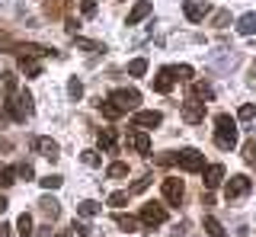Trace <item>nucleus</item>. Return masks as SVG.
<instances>
[{
  "instance_id": "obj_1",
  "label": "nucleus",
  "mask_w": 256,
  "mask_h": 237,
  "mask_svg": "<svg viewBox=\"0 0 256 237\" xmlns=\"http://www.w3.org/2000/svg\"><path fill=\"white\" fill-rule=\"evenodd\" d=\"M214 144H218L221 151H234L237 148V122L228 112H221L214 118Z\"/></svg>"
},
{
  "instance_id": "obj_2",
  "label": "nucleus",
  "mask_w": 256,
  "mask_h": 237,
  "mask_svg": "<svg viewBox=\"0 0 256 237\" xmlns=\"http://www.w3.org/2000/svg\"><path fill=\"white\" fill-rule=\"evenodd\" d=\"M6 116L13 118V122H26L32 116V93L29 90H16L10 102H6Z\"/></svg>"
},
{
  "instance_id": "obj_3",
  "label": "nucleus",
  "mask_w": 256,
  "mask_h": 237,
  "mask_svg": "<svg viewBox=\"0 0 256 237\" xmlns=\"http://www.w3.org/2000/svg\"><path fill=\"white\" fill-rule=\"evenodd\" d=\"M109 100L116 102L122 112H128V109H138V102H141V93L134 90V86H122V90H112L109 93Z\"/></svg>"
},
{
  "instance_id": "obj_4",
  "label": "nucleus",
  "mask_w": 256,
  "mask_h": 237,
  "mask_svg": "<svg viewBox=\"0 0 256 237\" xmlns=\"http://www.w3.org/2000/svg\"><path fill=\"white\" fill-rule=\"evenodd\" d=\"M250 189H253V180L246 176V173H237V176L228 180V186H224V196H228V202H230V199H244Z\"/></svg>"
},
{
  "instance_id": "obj_5",
  "label": "nucleus",
  "mask_w": 256,
  "mask_h": 237,
  "mask_svg": "<svg viewBox=\"0 0 256 237\" xmlns=\"http://www.w3.org/2000/svg\"><path fill=\"white\" fill-rule=\"evenodd\" d=\"M176 164H180L186 173H198V170H205V157L196 151V148H182L180 154H176Z\"/></svg>"
},
{
  "instance_id": "obj_6",
  "label": "nucleus",
  "mask_w": 256,
  "mask_h": 237,
  "mask_svg": "<svg viewBox=\"0 0 256 237\" xmlns=\"http://www.w3.org/2000/svg\"><path fill=\"white\" fill-rule=\"evenodd\" d=\"M164 221H166V208H164V205L148 202L141 208V228H157V224H164Z\"/></svg>"
},
{
  "instance_id": "obj_7",
  "label": "nucleus",
  "mask_w": 256,
  "mask_h": 237,
  "mask_svg": "<svg viewBox=\"0 0 256 237\" xmlns=\"http://www.w3.org/2000/svg\"><path fill=\"white\" fill-rule=\"evenodd\" d=\"M160 189H164V199L170 202V205H180L182 196H186V186H182V180H176V176H166Z\"/></svg>"
},
{
  "instance_id": "obj_8",
  "label": "nucleus",
  "mask_w": 256,
  "mask_h": 237,
  "mask_svg": "<svg viewBox=\"0 0 256 237\" xmlns=\"http://www.w3.org/2000/svg\"><path fill=\"white\" fill-rule=\"evenodd\" d=\"M29 148H32L36 154L48 157V160H58V141H52V138H42V135H36V138H29Z\"/></svg>"
},
{
  "instance_id": "obj_9",
  "label": "nucleus",
  "mask_w": 256,
  "mask_h": 237,
  "mask_svg": "<svg viewBox=\"0 0 256 237\" xmlns=\"http://www.w3.org/2000/svg\"><path fill=\"white\" fill-rule=\"evenodd\" d=\"M160 122H164V116H160L157 109H141V112H134V118H132L134 128H157Z\"/></svg>"
},
{
  "instance_id": "obj_10",
  "label": "nucleus",
  "mask_w": 256,
  "mask_h": 237,
  "mask_svg": "<svg viewBox=\"0 0 256 237\" xmlns=\"http://www.w3.org/2000/svg\"><path fill=\"white\" fill-rule=\"evenodd\" d=\"M202 118H205V102H198V100H186V102H182V122L198 125Z\"/></svg>"
},
{
  "instance_id": "obj_11",
  "label": "nucleus",
  "mask_w": 256,
  "mask_h": 237,
  "mask_svg": "<svg viewBox=\"0 0 256 237\" xmlns=\"http://www.w3.org/2000/svg\"><path fill=\"white\" fill-rule=\"evenodd\" d=\"M182 13H186L189 22H202L208 13H212V6L202 4V0H186V4H182Z\"/></svg>"
},
{
  "instance_id": "obj_12",
  "label": "nucleus",
  "mask_w": 256,
  "mask_h": 237,
  "mask_svg": "<svg viewBox=\"0 0 256 237\" xmlns=\"http://www.w3.org/2000/svg\"><path fill=\"white\" fill-rule=\"evenodd\" d=\"M125 144L132 148L134 154H150V138H148V132H128V138H125Z\"/></svg>"
},
{
  "instance_id": "obj_13",
  "label": "nucleus",
  "mask_w": 256,
  "mask_h": 237,
  "mask_svg": "<svg viewBox=\"0 0 256 237\" xmlns=\"http://www.w3.org/2000/svg\"><path fill=\"white\" fill-rule=\"evenodd\" d=\"M150 13H154V4H150V0H138V4L132 6V13H128L125 26H138V22H141V20H148Z\"/></svg>"
},
{
  "instance_id": "obj_14",
  "label": "nucleus",
  "mask_w": 256,
  "mask_h": 237,
  "mask_svg": "<svg viewBox=\"0 0 256 237\" xmlns=\"http://www.w3.org/2000/svg\"><path fill=\"white\" fill-rule=\"evenodd\" d=\"M173 84H176L173 68H160V70H157V77L150 80V86H154L157 93H170V90H173Z\"/></svg>"
},
{
  "instance_id": "obj_15",
  "label": "nucleus",
  "mask_w": 256,
  "mask_h": 237,
  "mask_svg": "<svg viewBox=\"0 0 256 237\" xmlns=\"http://www.w3.org/2000/svg\"><path fill=\"white\" fill-rule=\"evenodd\" d=\"M38 212H42L48 221H54L61 215V202L54 199V196H42V199H38Z\"/></svg>"
},
{
  "instance_id": "obj_16",
  "label": "nucleus",
  "mask_w": 256,
  "mask_h": 237,
  "mask_svg": "<svg viewBox=\"0 0 256 237\" xmlns=\"http://www.w3.org/2000/svg\"><path fill=\"white\" fill-rule=\"evenodd\" d=\"M221 180H224V167L221 164H212V167L205 170V189H218Z\"/></svg>"
},
{
  "instance_id": "obj_17",
  "label": "nucleus",
  "mask_w": 256,
  "mask_h": 237,
  "mask_svg": "<svg viewBox=\"0 0 256 237\" xmlns=\"http://www.w3.org/2000/svg\"><path fill=\"white\" fill-rule=\"evenodd\" d=\"M16 52H20V58H45V54H52L45 48V45H36V42H29V45H16Z\"/></svg>"
},
{
  "instance_id": "obj_18",
  "label": "nucleus",
  "mask_w": 256,
  "mask_h": 237,
  "mask_svg": "<svg viewBox=\"0 0 256 237\" xmlns=\"http://www.w3.org/2000/svg\"><path fill=\"white\" fill-rule=\"evenodd\" d=\"M237 32L240 36H256V13H244L237 20Z\"/></svg>"
},
{
  "instance_id": "obj_19",
  "label": "nucleus",
  "mask_w": 256,
  "mask_h": 237,
  "mask_svg": "<svg viewBox=\"0 0 256 237\" xmlns=\"http://www.w3.org/2000/svg\"><path fill=\"white\" fill-rule=\"evenodd\" d=\"M100 212H102V205L96 202V199H84V202L77 205V215L80 218H93V215H100Z\"/></svg>"
},
{
  "instance_id": "obj_20",
  "label": "nucleus",
  "mask_w": 256,
  "mask_h": 237,
  "mask_svg": "<svg viewBox=\"0 0 256 237\" xmlns=\"http://www.w3.org/2000/svg\"><path fill=\"white\" fill-rule=\"evenodd\" d=\"M20 68L26 77H42V64H38L36 58H20Z\"/></svg>"
},
{
  "instance_id": "obj_21",
  "label": "nucleus",
  "mask_w": 256,
  "mask_h": 237,
  "mask_svg": "<svg viewBox=\"0 0 256 237\" xmlns=\"http://www.w3.org/2000/svg\"><path fill=\"white\" fill-rule=\"evenodd\" d=\"M202 224H205V231H208V237H228V231H224V228H221V221H218V218L205 215V221H202Z\"/></svg>"
},
{
  "instance_id": "obj_22",
  "label": "nucleus",
  "mask_w": 256,
  "mask_h": 237,
  "mask_svg": "<svg viewBox=\"0 0 256 237\" xmlns=\"http://www.w3.org/2000/svg\"><path fill=\"white\" fill-rule=\"evenodd\" d=\"M96 141H100L102 151H116V132H112V128H102L100 135H96Z\"/></svg>"
},
{
  "instance_id": "obj_23",
  "label": "nucleus",
  "mask_w": 256,
  "mask_h": 237,
  "mask_svg": "<svg viewBox=\"0 0 256 237\" xmlns=\"http://www.w3.org/2000/svg\"><path fill=\"white\" fill-rule=\"evenodd\" d=\"M116 224L122 228V231H141V221H138V218H132V215H122V212L116 215Z\"/></svg>"
},
{
  "instance_id": "obj_24",
  "label": "nucleus",
  "mask_w": 256,
  "mask_h": 237,
  "mask_svg": "<svg viewBox=\"0 0 256 237\" xmlns=\"http://www.w3.org/2000/svg\"><path fill=\"white\" fill-rule=\"evenodd\" d=\"M16 234H20V237H32V234H36V228H32V218L26 215V212H22L20 221H16Z\"/></svg>"
},
{
  "instance_id": "obj_25",
  "label": "nucleus",
  "mask_w": 256,
  "mask_h": 237,
  "mask_svg": "<svg viewBox=\"0 0 256 237\" xmlns=\"http://www.w3.org/2000/svg\"><path fill=\"white\" fill-rule=\"evenodd\" d=\"M106 176H109V180H122V176H128V164H122V160L109 164V167H106Z\"/></svg>"
},
{
  "instance_id": "obj_26",
  "label": "nucleus",
  "mask_w": 256,
  "mask_h": 237,
  "mask_svg": "<svg viewBox=\"0 0 256 237\" xmlns=\"http://www.w3.org/2000/svg\"><path fill=\"white\" fill-rule=\"evenodd\" d=\"M16 183V167H0V189H10Z\"/></svg>"
},
{
  "instance_id": "obj_27",
  "label": "nucleus",
  "mask_w": 256,
  "mask_h": 237,
  "mask_svg": "<svg viewBox=\"0 0 256 237\" xmlns=\"http://www.w3.org/2000/svg\"><path fill=\"white\" fill-rule=\"evenodd\" d=\"M237 61H240V58L234 54V48H230L228 54H214V64H218V68H224V70H228V68H234Z\"/></svg>"
},
{
  "instance_id": "obj_28",
  "label": "nucleus",
  "mask_w": 256,
  "mask_h": 237,
  "mask_svg": "<svg viewBox=\"0 0 256 237\" xmlns=\"http://www.w3.org/2000/svg\"><path fill=\"white\" fill-rule=\"evenodd\" d=\"M144 70H148V58H134V61H128V74H132V77H144Z\"/></svg>"
},
{
  "instance_id": "obj_29",
  "label": "nucleus",
  "mask_w": 256,
  "mask_h": 237,
  "mask_svg": "<svg viewBox=\"0 0 256 237\" xmlns=\"http://www.w3.org/2000/svg\"><path fill=\"white\" fill-rule=\"evenodd\" d=\"M70 234H74V237H90L93 228L86 224V221H77V218H74V224H70Z\"/></svg>"
},
{
  "instance_id": "obj_30",
  "label": "nucleus",
  "mask_w": 256,
  "mask_h": 237,
  "mask_svg": "<svg viewBox=\"0 0 256 237\" xmlns=\"http://www.w3.org/2000/svg\"><path fill=\"white\" fill-rule=\"evenodd\" d=\"M100 109H102V116H106V118H118V116H122V109H118L112 100H106V102L100 100Z\"/></svg>"
},
{
  "instance_id": "obj_31",
  "label": "nucleus",
  "mask_w": 256,
  "mask_h": 237,
  "mask_svg": "<svg viewBox=\"0 0 256 237\" xmlns=\"http://www.w3.org/2000/svg\"><path fill=\"white\" fill-rule=\"evenodd\" d=\"M68 96L70 100H80V96H84V84H80L77 77H70V80H68Z\"/></svg>"
},
{
  "instance_id": "obj_32",
  "label": "nucleus",
  "mask_w": 256,
  "mask_h": 237,
  "mask_svg": "<svg viewBox=\"0 0 256 237\" xmlns=\"http://www.w3.org/2000/svg\"><path fill=\"white\" fill-rule=\"evenodd\" d=\"M38 183H42V189H48V192H52V189H58L64 180L58 176V173H48V176H45V180H38Z\"/></svg>"
},
{
  "instance_id": "obj_33",
  "label": "nucleus",
  "mask_w": 256,
  "mask_h": 237,
  "mask_svg": "<svg viewBox=\"0 0 256 237\" xmlns=\"http://www.w3.org/2000/svg\"><path fill=\"white\" fill-rule=\"evenodd\" d=\"M150 180H154V176H150V173H144V176H141V180H134V186H132V189H128V196H134V192H144V189H148V186H150Z\"/></svg>"
},
{
  "instance_id": "obj_34",
  "label": "nucleus",
  "mask_w": 256,
  "mask_h": 237,
  "mask_svg": "<svg viewBox=\"0 0 256 237\" xmlns=\"http://www.w3.org/2000/svg\"><path fill=\"white\" fill-rule=\"evenodd\" d=\"M80 160H84L86 167H100L102 157H100V151H84V154H80Z\"/></svg>"
},
{
  "instance_id": "obj_35",
  "label": "nucleus",
  "mask_w": 256,
  "mask_h": 237,
  "mask_svg": "<svg viewBox=\"0 0 256 237\" xmlns=\"http://www.w3.org/2000/svg\"><path fill=\"white\" fill-rule=\"evenodd\" d=\"M70 4V0H48V4H45V10H48V16H58V13L64 10V6H68Z\"/></svg>"
},
{
  "instance_id": "obj_36",
  "label": "nucleus",
  "mask_w": 256,
  "mask_h": 237,
  "mask_svg": "<svg viewBox=\"0 0 256 237\" xmlns=\"http://www.w3.org/2000/svg\"><path fill=\"white\" fill-rule=\"evenodd\" d=\"M228 22H230V13H228V10H218V13L212 16V26H214V29H224Z\"/></svg>"
},
{
  "instance_id": "obj_37",
  "label": "nucleus",
  "mask_w": 256,
  "mask_h": 237,
  "mask_svg": "<svg viewBox=\"0 0 256 237\" xmlns=\"http://www.w3.org/2000/svg\"><path fill=\"white\" fill-rule=\"evenodd\" d=\"M253 116H256V106H253V102H244V106L237 109V118H244V122H250Z\"/></svg>"
},
{
  "instance_id": "obj_38",
  "label": "nucleus",
  "mask_w": 256,
  "mask_h": 237,
  "mask_svg": "<svg viewBox=\"0 0 256 237\" xmlns=\"http://www.w3.org/2000/svg\"><path fill=\"white\" fill-rule=\"evenodd\" d=\"M77 48H86V52H106V45L90 42V38H77Z\"/></svg>"
},
{
  "instance_id": "obj_39",
  "label": "nucleus",
  "mask_w": 256,
  "mask_h": 237,
  "mask_svg": "<svg viewBox=\"0 0 256 237\" xmlns=\"http://www.w3.org/2000/svg\"><path fill=\"white\" fill-rule=\"evenodd\" d=\"M16 176H22V180H32V176H36L32 164H26V160H22V164H16Z\"/></svg>"
},
{
  "instance_id": "obj_40",
  "label": "nucleus",
  "mask_w": 256,
  "mask_h": 237,
  "mask_svg": "<svg viewBox=\"0 0 256 237\" xmlns=\"http://www.w3.org/2000/svg\"><path fill=\"white\" fill-rule=\"evenodd\" d=\"M196 96H202V100H214V90H212L208 84L198 80V84H196Z\"/></svg>"
},
{
  "instance_id": "obj_41",
  "label": "nucleus",
  "mask_w": 256,
  "mask_h": 237,
  "mask_svg": "<svg viewBox=\"0 0 256 237\" xmlns=\"http://www.w3.org/2000/svg\"><path fill=\"white\" fill-rule=\"evenodd\" d=\"M0 52H16V42L4 32V29H0Z\"/></svg>"
},
{
  "instance_id": "obj_42",
  "label": "nucleus",
  "mask_w": 256,
  "mask_h": 237,
  "mask_svg": "<svg viewBox=\"0 0 256 237\" xmlns=\"http://www.w3.org/2000/svg\"><path fill=\"white\" fill-rule=\"evenodd\" d=\"M173 74H176V80H189V77H192V68L189 64H176Z\"/></svg>"
},
{
  "instance_id": "obj_43",
  "label": "nucleus",
  "mask_w": 256,
  "mask_h": 237,
  "mask_svg": "<svg viewBox=\"0 0 256 237\" xmlns=\"http://www.w3.org/2000/svg\"><path fill=\"white\" fill-rule=\"evenodd\" d=\"M154 164H160V167H170V164H176V154H173V151L157 154V157H154Z\"/></svg>"
},
{
  "instance_id": "obj_44",
  "label": "nucleus",
  "mask_w": 256,
  "mask_h": 237,
  "mask_svg": "<svg viewBox=\"0 0 256 237\" xmlns=\"http://www.w3.org/2000/svg\"><path fill=\"white\" fill-rule=\"evenodd\" d=\"M125 202H128V192H112L109 196V205H112V208H122Z\"/></svg>"
},
{
  "instance_id": "obj_45",
  "label": "nucleus",
  "mask_w": 256,
  "mask_h": 237,
  "mask_svg": "<svg viewBox=\"0 0 256 237\" xmlns=\"http://www.w3.org/2000/svg\"><path fill=\"white\" fill-rule=\"evenodd\" d=\"M244 160H246V164L256 160V141H246V144H244Z\"/></svg>"
},
{
  "instance_id": "obj_46",
  "label": "nucleus",
  "mask_w": 256,
  "mask_h": 237,
  "mask_svg": "<svg viewBox=\"0 0 256 237\" xmlns=\"http://www.w3.org/2000/svg\"><path fill=\"white\" fill-rule=\"evenodd\" d=\"M80 13H84V16H93L96 13V0H84V4H80Z\"/></svg>"
},
{
  "instance_id": "obj_47",
  "label": "nucleus",
  "mask_w": 256,
  "mask_h": 237,
  "mask_svg": "<svg viewBox=\"0 0 256 237\" xmlns=\"http://www.w3.org/2000/svg\"><path fill=\"white\" fill-rule=\"evenodd\" d=\"M10 148H13V141H10V138H0V151H10Z\"/></svg>"
},
{
  "instance_id": "obj_48",
  "label": "nucleus",
  "mask_w": 256,
  "mask_h": 237,
  "mask_svg": "<svg viewBox=\"0 0 256 237\" xmlns=\"http://www.w3.org/2000/svg\"><path fill=\"white\" fill-rule=\"evenodd\" d=\"M38 237H52V224H45V228H38Z\"/></svg>"
},
{
  "instance_id": "obj_49",
  "label": "nucleus",
  "mask_w": 256,
  "mask_h": 237,
  "mask_svg": "<svg viewBox=\"0 0 256 237\" xmlns=\"http://www.w3.org/2000/svg\"><path fill=\"white\" fill-rule=\"evenodd\" d=\"M0 237H10V224H0Z\"/></svg>"
},
{
  "instance_id": "obj_50",
  "label": "nucleus",
  "mask_w": 256,
  "mask_h": 237,
  "mask_svg": "<svg viewBox=\"0 0 256 237\" xmlns=\"http://www.w3.org/2000/svg\"><path fill=\"white\" fill-rule=\"evenodd\" d=\"M6 205H10V202H6L4 196H0V212H6Z\"/></svg>"
},
{
  "instance_id": "obj_51",
  "label": "nucleus",
  "mask_w": 256,
  "mask_h": 237,
  "mask_svg": "<svg viewBox=\"0 0 256 237\" xmlns=\"http://www.w3.org/2000/svg\"><path fill=\"white\" fill-rule=\"evenodd\" d=\"M253 70H256V61H253Z\"/></svg>"
},
{
  "instance_id": "obj_52",
  "label": "nucleus",
  "mask_w": 256,
  "mask_h": 237,
  "mask_svg": "<svg viewBox=\"0 0 256 237\" xmlns=\"http://www.w3.org/2000/svg\"><path fill=\"white\" fill-rule=\"evenodd\" d=\"M253 77H256V70H253Z\"/></svg>"
}]
</instances>
